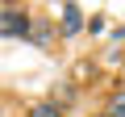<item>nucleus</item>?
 <instances>
[{"instance_id":"obj_1","label":"nucleus","mask_w":125,"mask_h":117,"mask_svg":"<svg viewBox=\"0 0 125 117\" xmlns=\"http://www.w3.org/2000/svg\"><path fill=\"white\" fill-rule=\"evenodd\" d=\"M0 38H4V42L33 38V17L21 13V9H13V4H4V9H0Z\"/></svg>"},{"instance_id":"obj_2","label":"nucleus","mask_w":125,"mask_h":117,"mask_svg":"<svg viewBox=\"0 0 125 117\" xmlns=\"http://www.w3.org/2000/svg\"><path fill=\"white\" fill-rule=\"evenodd\" d=\"M83 29V13H79V4H62V34H79Z\"/></svg>"},{"instance_id":"obj_3","label":"nucleus","mask_w":125,"mask_h":117,"mask_svg":"<svg viewBox=\"0 0 125 117\" xmlns=\"http://www.w3.org/2000/svg\"><path fill=\"white\" fill-rule=\"evenodd\" d=\"M50 38H54L50 21H33V46H50Z\"/></svg>"},{"instance_id":"obj_4","label":"nucleus","mask_w":125,"mask_h":117,"mask_svg":"<svg viewBox=\"0 0 125 117\" xmlns=\"http://www.w3.org/2000/svg\"><path fill=\"white\" fill-rule=\"evenodd\" d=\"M29 117H62V109H58L54 100H42V105H33V109H29Z\"/></svg>"},{"instance_id":"obj_5","label":"nucleus","mask_w":125,"mask_h":117,"mask_svg":"<svg viewBox=\"0 0 125 117\" xmlns=\"http://www.w3.org/2000/svg\"><path fill=\"white\" fill-rule=\"evenodd\" d=\"M108 117H125V92H117L108 100Z\"/></svg>"},{"instance_id":"obj_6","label":"nucleus","mask_w":125,"mask_h":117,"mask_svg":"<svg viewBox=\"0 0 125 117\" xmlns=\"http://www.w3.org/2000/svg\"><path fill=\"white\" fill-rule=\"evenodd\" d=\"M96 117H108V113H96Z\"/></svg>"}]
</instances>
